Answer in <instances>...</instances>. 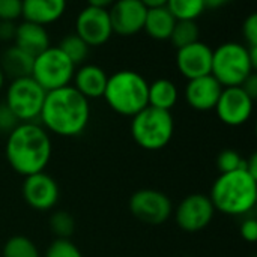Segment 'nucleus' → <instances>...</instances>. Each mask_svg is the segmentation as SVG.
I'll return each instance as SVG.
<instances>
[{"instance_id":"1","label":"nucleus","mask_w":257,"mask_h":257,"mask_svg":"<svg viewBox=\"0 0 257 257\" xmlns=\"http://www.w3.org/2000/svg\"><path fill=\"white\" fill-rule=\"evenodd\" d=\"M42 126L60 137L80 136L89 125L90 105L74 86L50 90L39 114Z\"/></svg>"},{"instance_id":"2","label":"nucleus","mask_w":257,"mask_h":257,"mask_svg":"<svg viewBox=\"0 0 257 257\" xmlns=\"http://www.w3.org/2000/svg\"><path fill=\"white\" fill-rule=\"evenodd\" d=\"M6 160L21 176L44 172L53 154L48 131L35 122H20L6 139Z\"/></svg>"},{"instance_id":"3","label":"nucleus","mask_w":257,"mask_h":257,"mask_svg":"<svg viewBox=\"0 0 257 257\" xmlns=\"http://www.w3.org/2000/svg\"><path fill=\"white\" fill-rule=\"evenodd\" d=\"M209 199L215 208L226 215H245L257 202V178L245 169L220 173L211 188Z\"/></svg>"},{"instance_id":"4","label":"nucleus","mask_w":257,"mask_h":257,"mask_svg":"<svg viewBox=\"0 0 257 257\" xmlns=\"http://www.w3.org/2000/svg\"><path fill=\"white\" fill-rule=\"evenodd\" d=\"M257 47L224 42L212 50L211 75L223 86H241L256 69Z\"/></svg>"},{"instance_id":"5","label":"nucleus","mask_w":257,"mask_h":257,"mask_svg":"<svg viewBox=\"0 0 257 257\" xmlns=\"http://www.w3.org/2000/svg\"><path fill=\"white\" fill-rule=\"evenodd\" d=\"M148 90L149 83L143 75L122 69L108 77L102 96L114 113L133 117L148 107Z\"/></svg>"},{"instance_id":"6","label":"nucleus","mask_w":257,"mask_h":257,"mask_svg":"<svg viewBox=\"0 0 257 257\" xmlns=\"http://www.w3.org/2000/svg\"><path fill=\"white\" fill-rule=\"evenodd\" d=\"M131 119V136L142 149L160 151L170 143L175 131L170 111L148 105Z\"/></svg>"},{"instance_id":"7","label":"nucleus","mask_w":257,"mask_h":257,"mask_svg":"<svg viewBox=\"0 0 257 257\" xmlns=\"http://www.w3.org/2000/svg\"><path fill=\"white\" fill-rule=\"evenodd\" d=\"M75 72V65L59 47H48L33 59L32 78L45 90H56L69 86Z\"/></svg>"},{"instance_id":"8","label":"nucleus","mask_w":257,"mask_h":257,"mask_svg":"<svg viewBox=\"0 0 257 257\" xmlns=\"http://www.w3.org/2000/svg\"><path fill=\"white\" fill-rule=\"evenodd\" d=\"M47 92L32 78H15L8 86L5 104L20 122H35L39 119Z\"/></svg>"},{"instance_id":"9","label":"nucleus","mask_w":257,"mask_h":257,"mask_svg":"<svg viewBox=\"0 0 257 257\" xmlns=\"http://www.w3.org/2000/svg\"><path fill=\"white\" fill-rule=\"evenodd\" d=\"M131 214L142 223L158 226L166 223L172 212V200L158 190L143 188L136 191L130 199Z\"/></svg>"},{"instance_id":"10","label":"nucleus","mask_w":257,"mask_h":257,"mask_svg":"<svg viewBox=\"0 0 257 257\" xmlns=\"http://www.w3.org/2000/svg\"><path fill=\"white\" fill-rule=\"evenodd\" d=\"M215 214V208L209 196L194 193L181 200L175 209L176 224L188 233H196L209 226Z\"/></svg>"},{"instance_id":"11","label":"nucleus","mask_w":257,"mask_h":257,"mask_svg":"<svg viewBox=\"0 0 257 257\" xmlns=\"http://www.w3.org/2000/svg\"><path fill=\"white\" fill-rule=\"evenodd\" d=\"M75 33L89 45H104L113 35L108 9L86 6L75 20Z\"/></svg>"},{"instance_id":"12","label":"nucleus","mask_w":257,"mask_h":257,"mask_svg":"<svg viewBox=\"0 0 257 257\" xmlns=\"http://www.w3.org/2000/svg\"><path fill=\"white\" fill-rule=\"evenodd\" d=\"M253 104L254 99H251L241 86L223 87L214 110L217 111V116L223 123L239 126L251 117Z\"/></svg>"},{"instance_id":"13","label":"nucleus","mask_w":257,"mask_h":257,"mask_svg":"<svg viewBox=\"0 0 257 257\" xmlns=\"http://www.w3.org/2000/svg\"><path fill=\"white\" fill-rule=\"evenodd\" d=\"M21 191L24 202L32 209L41 212L53 209L57 205L60 196L57 182L45 172L26 176Z\"/></svg>"},{"instance_id":"14","label":"nucleus","mask_w":257,"mask_h":257,"mask_svg":"<svg viewBox=\"0 0 257 257\" xmlns=\"http://www.w3.org/2000/svg\"><path fill=\"white\" fill-rule=\"evenodd\" d=\"M148 8L140 0H114L108 8L113 33L133 36L143 30Z\"/></svg>"},{"instance_id":"15","label":"nucleus","mask_w":257,"mask_h":257,"mask_svg":"<svg viewBox=\"0 0 257 257\" xmlns=\"http://www.w3.org/2000/svg\"><path fill=\"white\" fill-rule=\"evenodd\" d=\"M212 50L205 42H193L178 50L176 66L182 77L193 80L211 74Z\"/></svg>"},{"instance_id":"16","label":"nucleus","mask_w":257,"mask_h":257,"mask_svg":"<svg viewBox=\"0 0 257 257\" xmlns=\"http://www.w3.org/2000/svg\"><path fill=\"white\" fill-rule=\"evenodd\" d=\"M221 90L223 86L211 74H208L188 80L185 87V99L194 110L208 111L215 108Z\"/></svg>"},{"instance_id":"17","label":"nucleus","mask_w":257,"mask_h":257,"mask_svg":"<svg viewBox=\"0 0 257 257\" xmlns=\"http://www.w3.org/2000/svg\"><path fill=\"white\" fill-rule=\"evenodd\" d=\"M108 75L98 65H83L74 72V87L86 98L96 99L104 95Z\"/></svg>"},{"instance_id":"18","label":"nucleus","mask_w":257,"mask_h":257,"mask_svg":"<svg viewBox=\"0 0 257 257\" xmlns=\"http://www.w3.org/2000/svg\"><path fill=\"white\" fill-rule=\"evenodd\" d=\"M66 11V0H23L24 21L47 26L62 18Z\"/></svg>"},{"instance_id":"19","label":"nucleus","mask_w":257,"mask_h":257,"mask_svg":"<svg viewBox=\"0 0 257 257\" xmlns=\"http://www.w3.org/2000/svg\"><path fill=\"white\" fill-rule=\"evenodd\" d=\"M14 41L18 48L33 57L50 47V38L45 27L30 21H23L17 26Z\"/></svg>"},{"instance_id":"20","label":"nucleus","mask_w":257,"mask_h":257,"mask_svg":"<svg viewBox=\"0 0 257 257\" xmlns=\"http://www.w3.org/2000/svg\"><path fill=\"white\" fill-rule=\"evenodd\" d=\"M176 18L166 6L149 8L145 18L143 30L157 41H167L175 27Z\"/></svg>"},{"instance_id":"21","label":"nucleus","mask_w":257,"mask_h":257,"mask_svg":"<svg viewBox=\"0 0 257 257\" xmlns=\"http://www.w3.org/2000/svg\"><path fill=\"white\" fill-rule=\"evenodd\" d=\"M33 56L27 54L17 45L9 47L5 50L0 59V69L3 71L5 77H11L12 80L15 78H23V77H30L32 75V68H33Z\"/></svg>"},{"instance_id":"22","label":"nucleus","mask_w":257,"mask_h":257,"mask_svg":"<svg viewBox=\"0 0 257 257\" xmlns=\"http://www.w3.org/2000/svg\"><path fill=\"white\" fill-rule=\"evenodd\" d=\"M179 98L176 84L169 78H158L149 84L148 90V105L170 111Z\"/></svg>"},{"instance_id":"23","label":"nucleus","mask_w":257,"mask_h":257,"mask_svg":"<svg viewBox=\"0 0 257 257\" xmlns=\"http://www.w3.org/2000/svg\"><path fill=\"white\" fill-rule=\"evenodd\" d=\"M199 35L200 29L194 20H176L169 41L173 44V47H176V50H179L193 42H197Z\"/></svg>"},{"instance_id":"24","label":"nucleus","mask_w":257,"mask_h":257,"mask_svg":"<svg viewBox=\"0 0 257 257\" xmlns=\"http://www.w3.org/2000/svg\"><path fill=\"white\" fill-rule=\"evenodd\" d=\"M166 8L176 20H197L206 9L205 0H167Z\"/></svg>"},{"instance_id":"25","label":"nucleus","mask_w":257,"mask_h":257,"mask_svg":"<svg viewBox=\"0 0 257 257\" xmlns=\"http://www.w3.org/2000/svg\"><path fill=\"white\" fill-rule=\"evenodd\" d=\"M2 257H41L36 244L23 235L9 238L2 250Z\"/></svg>"},{"instance_id":"26","label":"nucleus","mask_w":257,"mask_h":257,"mask_svg":"<svg viewBox=\"0 0 257 257\" xmlns=\"http://www.w3.org/2000/svg\"><path fill=\"white\" fill-rule=\"evenodd\" d=\"M63 54L74 63V65H80L86 60L87 54H89V45L77 35V33H69L66 35L60 44L57 45Z\"/></svg>"},{"instance_id":"27","label":"nucleus","mask_w":257,"mask_h":257,"mask_svg":"<svg viewBox=\"0 0 257 257\" xmlns=\"http://www.w3.org/2000/svg\"><path fill=\"white\" fill-rule=\"evenodd\" d=\"M51 233L56 239H69L75 232V220L66 211H56L51 214L48 221Z\"/></svg>"},{"instance_id":"28","label":"nucleus","mask_w":257,"mask_h":257,"mask_svg":"<svg viewBox=\"0 0 257 257\" xmlns=\"http://www.w3.org/2000/svg\"><path fill=\"white\" fill-rule=\"evenodd\" d=\"M44 257H83V254L71 239H54Z\"/></svg>"},{"instance_id":"29","label":"nucleus","mask_w":257,"mask_h":257,"mask_svg":"<svg viewBox=\"0 0 257 257\" xmlns=\"http://www.w3.org/2000/svg\"><path fill=\"white\" fill-rule=\"evenodd\" d=\"M244 161L241 158V155L233 151V149H226L223 151L218 158H217V167L221 173H229V172H235L239 169H244Z\"/></svg>"},{"instance_id":"30","label":"nucleus","mask_w":257,"mask_h":257,"mask_svg":"<svg viewBox=\"0 0 257 257\" xmlns=\"http://www.w3.org/2000/svg\"><path fill=\"white\" fill-rule=\"evenodd\" d=\"M23 14V0H0V21L18 20Z\"/></svg>"},{"instance_id":"31","label":"nucleus","mask_w":257,"mask_h":257,"mask_svg":"<svg viewBox=\"0 0 257 257\" xmlns=\"http://www.w3.org/2000/svg\"><path fill=\"white\" fill-rule=\"evenodd\" d=\"M18 123L20 120L15 117L11 108L5 102H0V134H9Z\"/></svg>"},{"instance_id":"32","label":"nucleus","mask_w":257,"mask_h":257,"mask_svg":"<svg viewBox=\"0 0 257 257\" xmlns=\"http://www.w3.org/2000/svg\"><path fill=\"white\" fill-rule=\"evenodd\" d=\"M242 35L247 42V47H257V15L251 14L245 18L242 26Z\"/></svg>"},{"instance_id":"33","label":"nucleus","mask_w":257,"mask_h":257,"mask_svg":"<svg viewBox=\"0 0 257 257\" xmlns=\"http://www.w3.org/2000/svg\"><path fill=\"white\" fill-rule=\"evenodd\" d=\"M239 233L242 236V239H245L247 242H254L257 241V221L254 218H247L241 223L239 227Z\"/></svg>"},{"instance_id":"34","label":"nucleus","mask_w":257,"mask_h":257,"mask_svg":"<svg viewBox=\"0 0 257 257\" xmlns=\"http://www.w3.org/2000/svg\"><path fill=\"white\" fill-rule=\"evenodd\" d=\"M17 24L14 21H0V41H11L15 36Z\"/></svg>"},{"instance_id":"35","label":"nucleus","mask_w":257,"mask_h":257,"mask_svg":"<svg viewBox=\"0 0 257 257\" xmlns=\"http://www.w3.org/2000/svg\"><path fill=\"white\" fill-rule=\"evenodd\" d=\"M241 87L244 89V92L251 98V99H256L257 98V75L253 72L242 84Z\"/></svg>"},{"instance_id":"36","label":"nucleus","mask_w":257,"mask_h":257,"mask_svg":"<svg viewBox=\"0 0 257 257\" xmlns=\"http://www.w3.org/2000/svg\"><path fill=\"white\" fill-rule=\"evenodd\" d=\"M244 169L251 175V176H254L257 178V155H251L248 160H245L244 161Z\"/></svg>"},{"instance_id":"37","label":"nucleus","mask_w":257,"mask_h":257,"mask_svg":"<svg viewBox=\"0 0 257 257\" xmlns=\"http://www.w3.org/2000/svg\"><path fill=\"white\" fill-rule=\"evenodd\" d=\"M113 3L114 0H87V6L99 8V9H108Z\"/></svg>"},{"instance_id":"38","label":"nucleus","mask_w":257,"mask_h":257,"mask_svg":"<svg viewBox=\"0 0 257 257\" xmlns=\"http://www.w3.org/2000/svg\"><path fill=\"white\" fill-rule=\"evenodd\" d=\"M229 2H232V0H205V5H206V8L217 9V8H221V6L227 5Z\"/></svg>"},{"instance_id":"39","label":"nucleus","mask_w":257,"mask_h":257,"mask_svg":"<svg viewBox=\"0 0 257 257\" xmlns=\"http://www.w3.org/2000/svg\"><path fill=\"white\" fill-rule=\"evenodd\" d=\"M148 9L149 8H157V6H166L167 0H140Z\"/></svg>"},{"instance_id":"40","label":"nucleus","mask_w":257,"mask_h":257,"mask_svg":"<svg viewBox=\"0 0 257 257\" xmlns=\"http://www.w3.org/2000/svg\"><path fill=\"white\" fill-rule=\"evenodd\" d=\"M3 84H5V74H3V71L0 69V90L3 89Z\"/></svg>"}]
</instances>
